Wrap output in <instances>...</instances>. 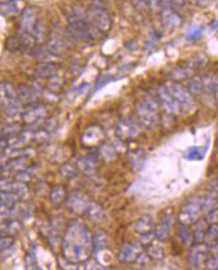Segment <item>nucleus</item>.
Listing matches in <instances>:
<instances>
[{"label":"nucleus","mask_w":218,"mask_h":270,"mask_svg":"<svg viewBox=\"0 0 218 270\" xmlns=\"http://www.w3.org/2000/svg\"><path fill=\"white\" fill-rule=\"evenodd\" d=\"M64 259L71 264L86 262L93 251L92 233L89 228L81 221L71 222L62 244Z\"/></svg>","instance_id":"nucleus-1"},{"label":"nucleus","mask_w":218,"mask_h":270,"mask_svg":"<svg viewBox=\"0 0 218 270\" xmlns=\"http://www.w3.org/2000/svg\"><path fill=\"white\" fill-rule=\"evenodd\" d=\"M101 34L103 33L97 28H95L88 18L71 20L65 30V37L75 43L94 42L101 38Z\"/></svg>","instance_id":"nucleus-2"},{"label":"nucleus","mask_w":218,"mask_h":270,"mask_svg":"<svg viewBox=\"0 0 218 270\" xmlns=\"http://www.w3.org/2000/svg\"><path fill=\"white\" fill-rule=\"evenodd\" d=\"M136 118L142 126L153 129L159 123V108L153 96L145 95L135 105Z\"/></svg>","instance_id":"nucleus-3"},{"label":"nucleus","mask_w":218,"mask_h":270,"mask_svg":"<svg viewBox=\"0 0 218 270\" xmlns=\"http://www.w3.org/2000/svg\"><path fill=\"white\" fill-rule=\"evenodd\" d=\"M86 18L101 33L107 32L111 27V18L108 10L100 3H93L86 11Z\"/></svg>","instance_id":"nucleus-4"},{"label":"nucleus","mask_w":218,"mask_h":270,"mask_svg":"<svg viewBox=\"0 0 218 270\" xmlns=\"http://www.w3.org/2000/svg\"><path fill=\"white\" fill-rule=\"evenodd\" d=\"M166 86L169 90L170 94L174 96L177 104H178L180 113L187 114L194 110V101L192 99L191 93L187 89H185L184 86L177 82H171Z\"/></svg>","instance_id":"nucleus-5"},{"label":"nucleus","mask_w":218,"mask_h":270,"mask_svg":"<svg viewBox=\"0 0 218 270\" xmlns=\"http://www.w3.org/2000/svg\"><path fill=\"white\" fill-rule=\"evenodd\" d=\"M201 215H203L201 208V196H197L186 202V205L181 208L178 219L180 223L190 226V224L194 223L197 219H200Z\"/></svg>","instance_id":"nucleus-6"},{"label":"nucleus","mask_w":218,"mask_h":270,"mask_svg":"<svg viewBox=\"0 0 218 270\" xmlns=\"http://www.w3.org/2000/svg\"><path fill=\"white\" fill-rule=\"evenodd\" d=\"M210 246L205 243H196L195 245H191L189 253H187V263L196 268L201 267V265L205 264L209 257Z\"/></svg>","instance_id":"nucleus-7"},{"label":"nucleus","mask_w":218,"mask_h":270,"mask_svg":"<svg viewBox=\"0 0 218 270\" xmlns=\"http://www.w3.org/2000/svg\"><path fill=\"white\" fill-rule=\"evenodd\" d=\"M141 132V124L138 118H124L119 121L117 126V134L123 139L133 138L139 136Z\"/></svg>","instance_id":"nucleus-8"},{"label":"nucleus","mask_w":218,"mask_h":270,"mask_svg":"<svg viewBox=\"0 0 218 270\" xmlns=\"http://www.w3.org/2000/svg\"><path fill=\"white\" fill-rule=\"evenodd\" d=\"M65 205L69 208V210L72 211L75 215H81L85 212L86 207L89 205V200L85 195L80 192H74L65 198Z\"/></svg>","instance_id":"nucleus-9"},{"label":"nucleus","mask_w":218,"mask_h":270,"mask_svg":"<svg viewBox=\"0 0 218 270\" xmlns=\"http://www.w3.org/2000/svg\"><path fill=\"white\" fill-rule=\"evenodd\" d=\"M141 253H142L141 244L125 243L120 248V251L118 253V259L119 262L124 264H131V263H134V261L138 258V256Z\"/></svg>","instance_id":"nucleus-10"},{"label":"nucleus","mask_w":218,"mask_h":270,"mask_svg":"<svg viewBox=\"0 0 218 270\" xmlns=\"http://www.w3.org/2000/svg\"><path fill=\"white\" fill-rule=\"evenodd\" d=\"M175 224V216L168 215L166 216L157 226L154 227V234L156 239L159 242L166 241L170 236L172 227Z\"/></svg>","instance_id":"nucleus-11"},{"label":"nucleus","mask_w":218,"mask_h":270,"mask_svg":"<svg viewBox=\"0 0 218 270\" xmlns=\"http://www.w3.org/2000/svg\"><path fill=\"white\" fill-rule=\"evenodd\" d=\"M158 98L160 100L161 105L164 106L168 113H171V114L180 113V109L178 104H177L174 96L170 94L169 90L167 89L166 85H161L158 88Z\"/></svg>","instance_id":"nucleus-12"},{"label":"nucleus","mask_w":218,"mask_h":270,"mask_svg":"<svg viewBox=\"0 0 218 270\" xmlns=\"http://www.w3.org/2000/svg\"><path fill=\"white\" fill-rule=\"evenodd\" d=\"M161 23H163L165 29L172 30L179 27L181 23V18L175 10L168 8L161 11Z\"/></svg>","instance_id":"nucleus-13"},{"label":"nucleus","mask_w":218,"mask_h":270,"mask_svg":"<svg viewBox=\"0 0 218 270\" xmlns=\"http://www.w3.org/2000/svg\"><path fill=\"white\" fill-rule=\"evenodd\" d=\"M207 229H209V224L205 219H197L194 223H192L191 230L195 243H204Z\"/></svg>","instance_id":"nucleus-14"},{"label":"nucleus","mask_w":218,"mask_h":270,"mask_svg":"<svg viewBox=\"0 0 218 270\" xmlns=\"http://www.w3.org/2000/svg\"><path fill=\"white\" fill-rule=\"evenodd\" d=\"M75 164H77L78 169L82 171L85 175H94L96 170H97L94 159H92L91 156H79Z\"/></svg>","instance_id":"nucleus-15"},{"label":"nucleus","mask_w":218,"mask_h":270,"mask_svg":"<svg viewBox=\"0 0 218 270\" xmlns=\"http://www.w3.org/2000/svg\"><path fill=\"white\" fill-rule=\"evenodd\" d=\"M86 215H88L89 219L93 222H100L104 219V209L99 203L96 201H89V205L86 207Z\"/></svg>","instance_id":"nucleus-16"},{"label":"nucleus","mask_w":218,"mask_h":270,"mask_svg":"<svg viewBox=\"0 0 218 270\" xmlns=\"http://www.w3.org/2000/svg\"><path fill=\"white\" fill-rule=\"evenodd\" d=\"M65 39H67V37H65ZM65 39L59 37V35H57V37H53L52 39H50L48 43L49 52L56 55H59L65 52V50L69 48V44L67 40H65Z\"/></svg>","instance_id":"nucleus-17"},{"label":"nucleus","mask_w":218,"mask_h":270,"mask_svg":"<svg viewBox=\"0 0 218 270\" xmlns=\"http://www.w3.org/2000/svg\"><path fill=\"white\" fill-rule=\"evenodd\" d=\"M154 220L153 217L150 215H145L143 217H141L139 220H136L133 224V230L138 233H146L150 231H153L154 229Z\"/></svg>","instance_id":"nucleus-18"},{"label":"nucleus","mask_w":218,"mask_h":270,"mask_svg":"<svg viewBox=\"0 0 218 270\" xmlns=\"http://www.w3.org/2000/svg\"><path fill=\"white\" fill-rule=\"evenodd\" d=\"M92 242H93V249L97 252L104 251L105 248H107L109 245V238L107 233L103 230L96 231L92 235Z\"/></svg>","instance_id":"nucleus-19"},{"label":"nucleus","mask_w":218,"mask_h":270,"mask_svg":"<svg viewBox=\"0 0 218 270\" xmlns=\"http://www.w3.org/2000/svg\"><path fill=\"white\" fill-rule=\"evenodd\" d=\"M50 201L54 206H60L62 202H64L65 198H67V192L63 186H55L49 193Z\"/></svg>","instance_id":"nucleus-20"},{"label":"nucleus","mask_w":218,"mask_h":270,"mask_svg":"<svg viewBox=\"0 0 218 270\" xmlns=\"http://www.w3.org/2000/svg\"><path fill=\"white\" fill-rule=\"evenodd\" d=\"M129 161L135 170H141L145 162V154L141 149H134L129 152Z\"/></svg>","instance_id":"nucleus-21"},{"label":"nucleus","mask_w":218,"mask_h":270,"mask_svg":"<svg viewBox=\"0 0 218 270\" xmlns=\"http://www.w3.org/2000/svg\"><path fill=\"white\" fill-rule=\"evenodd\" d=\"M58 69H59V65L56 63L55 60H48V62L40 66V70H38V73L40 74L42 77L49 79L57 75Z\"/></svg>","instance_id":"nucleus-22"},{"label":"nucleus","mask_w":218,"mask_h":270,"mask_svg":"<svg viewBox=\"0 0 218 270\" xmlns=\"http://www.w3.org/2000/svg\"><path fill=\"white\" fill-rule=\"evenodd\" d=\"M205 147H191L185 152V157L190 161H200L205 157L206 154Z\"/></svg>","instance_id":"nucleus-23"},{"label":"nucleus","mask_w":218,"mask_h":270,"mask_svg":"<svg viewBox=\"0 0 218 270\" xmlns=\"http://www.w3.org/2000/svg\"><path fill=\"white\" fill-rule=\"evenodd\" d=\"M217 207H218V202L214 195L201 196V208H202L203 215H207L209 212L215 210Z\"/></svg>","instance_id":"nucleus-24"},{"label":"nucleus","mask_w":218,"mask_h":270,"mask_svg":"<svg viewBox=\"0 0 218 270\" xmlns=\"http://www.w3.org/2000/svg\"><path fill=\"white\" fill-rule=\"evenodd\" d=\"M178 234L182 244H184L185 246H191L192 244H193V234H192V230L189 228V226L180 223V226L178 228Z\"/></svg>","instance_id":"nucleus-25"},{"label":"nucleus","mask_w":218,"mask_h":270,"mask_svg":"<svg viewBox=\"0 0 218 270\" xmlns=\"http://www.w3.org/2000/svg\"><path fill=\"white\" fill-rule=\"evenodd\" d=\"M165 248L160 245L158 242L153 241L152 242L149 248H148V255L151 259H154V261H160L165 257Z\"/></svg>","instance_id":"nucleus-26"},{"label":"nucleus","mask_w":218,"mask_h":270,"mask_svg":"<svg viewBox=\"0 0 218 270\" xmlns=\"http://www.w3.org/2000/svg\"><path fill=\"white\" fill-rule=\"evenodd\" d=\"M82 139L84 142H97L98 140L103 139V132L97 127H91L90 129L85 130Z\"/></svg>","instance_id":"nucleus-27"},{"label":"nucleus","mask_w":218,"mask_h":270,"mask_svg":"<svg viewBox=\"0 0 218 270\" xmlns=\"http://www.w3.org/2000/svg\"><path fill=\"white\" fill-rule=\"evenodd\" d=\"M217 239H218V224H212L206 231L204 243L206 244V245L213 246L214 244H216Z\"/></svg>","instance_id":"nucleus-28"},{"label":"nucleus","mask_w":218,"mask_h":270,"mask_svg":"<svg viewBox=\"0 0 218 270\" xmlns=\"http://www.w3.org/2000/svg\"><path fill=\"white\" fill-rule=\"evenodd\" d=\"M78 166L77 164H72V163H64L63 165L60 166L59 173L65 178H71L77 175Z\"/></svg>","instance_id":"nucleus-29"},{"label":"nucleus","mask_w":218,"mask_h":270,"mask_svg":"<svg viewBox=\"0 0 218 270\" xmlns=\"http://www.w3.org/2000/svg\"><path fill=\"white\" fill-rule=\"evenodd\" d=\"M99 154L101 155V157H103L104 160L106 161H111L115 159L116 156V150L115 148L109 145V144H104L103 146L100 147L99 149Z\"/></svg>","instance_id":"nucleus-30"},{"label":"nucleus","mask_w":218,"mask_h":270,"mask_svg":"<svg viewBox=\"0 0 218 270\" xmlns=\"http://www.w3.org/2000/svg\"><path fill=\"white\" fill-rule=\"evenodd\" d=\"M203 90V84L201 80L193 79L190 81L189 83V92L193 93V94H200Z\"/></svg>","instance_id":"nucleus-31"},{"label":"nucleus","mask_w":218,"mask_h":270,"mask_svg":"<svg viewBox=\"0 0 218 270\" xmlns=\"http://www.w3.org/2000/svg\"><path fill=\"white\" fill-rule=\"evenodd\" d=\"M202 33H203V28L202 27H194V28L190 29V31L187 33L186 39H189V40L199 39L202 37Z\"/></svg>","instance_id":"nucleus-32"},{"label":"nucleus","mask_w":218,"mask_h":270,"mask_svg":"<svg viewBox=\"0 0 218 270\" xmlns=\"http://www.w3.org/2000/svg\"><path fill=\"white\" fill-rule=\"evenodd\" d=\"M155 234L153 231H150V232H146V233H143V234H141V237H140V243H141V245H146V246H149L150 244L155 241Z\"/></svg>","instance_id":"nucleus-33"},{"label":"nucleus","mask_w":218,"mask_h":270,"mask_svg":"<svg viewBox=\"0 0 218 270\" xmlns=\"http://www.w3.org/2000/svg\"><path fill=\"white\" fill-rule=\"evenodd\" d=\"M35 30H36V38L39 40H44L47 38V29L46 25H45L43 22H38L36 27H35Z\"/></svg>","instance_id":"nucleus-34"},{"label":"nucleus","mask_w":218,"mask_h":270,"mask_svg":"<svg viewBox=\"0 0 218 270\" xmlns=\"http://www.w3.org/2000/svg\"><path fill=\"white\" fill-rule=\"evenodd\" d=\"M204 265L207 269H218V254H214V256L207 258Z\"/></svg>","instance_id":"nucleus-35"},{"label":"nucleus","mask_w":218,"mask_h":270,"mask_svg":"<svg viewBox=\"0 0 218 270\" xmlns=\"http://www.w3.org/2000/svg\"><path fill=\"white\" fill-rule=\"evenodd\" d=\"M205 220L207 222V224H217L218 223V209L216 208L215 210H213L211 212H209L206 215Z\"/></svg>","instance_id":"nucleus-36"},{"label":"nucleus","mask_w":218,"mask_h":270,"mask_svg":"<svg viewBox=\"0 0 218 270\" xmlns=\"http://www.w3.org/2000/svg\"><path fill=\"white\" fill-rule=\"evenodd\" d=\"M148 9H150L153 12L161 11L160 0H148Z\"/></svg>","instance_id":"nucleus-37"},{"label":"nucleus","mask_w":218,"mask_h":270,"mask_svg":"<svg viewBox=\"0 0 218 270\" xmlns=\"http://www.w3.org/2000/svg\"><path fill=\"white\" fill-rule=\"evenodd\" d=\"M131 1H132L133 7L140 11L148 10V0H131Z\"/></svg>","instance_id":"nucleus-38"},{"label":"nucleus","mask_w":218,"mask_h":270,"mask_svg":"<svg viewBox=\"0 0 218 270\" xmlns=\"http://www.w3.org/2000/svg\"><path fill=\"white\" fill-rule=\"evenodd\" d=\"M186 0H169V6L172 10H181L185 7Z\"/></svg>","instance_id":"nucleus-39"},{"label":"nucleus","mask_w":218,"mask_h":270,"mask_svg":"<svg viewBox=\"0 0 218 270\" xmlns=\"http://www.w3.org/2000/svg\"><path fill=\"white\" fill-rule=\"evenodd\" d=\"M210 192L212 193V195L218 196V178H216L210 184Z\"/></svg>","instance_id":"nucleus-40"},{"label":"nucleus","mask_w":218,"mask_h":270,"mask_svg":"<svg viewBox=\"0 0 218 270\" xmlns=\"http://www.w3.org/2000/svg\"><path fill=\"white\" fill-rule=\"evenodd\" d=\"M186 1H191V0H186Z\"/></svg>","instance_id":"nucleus-41"}]
</instances>
